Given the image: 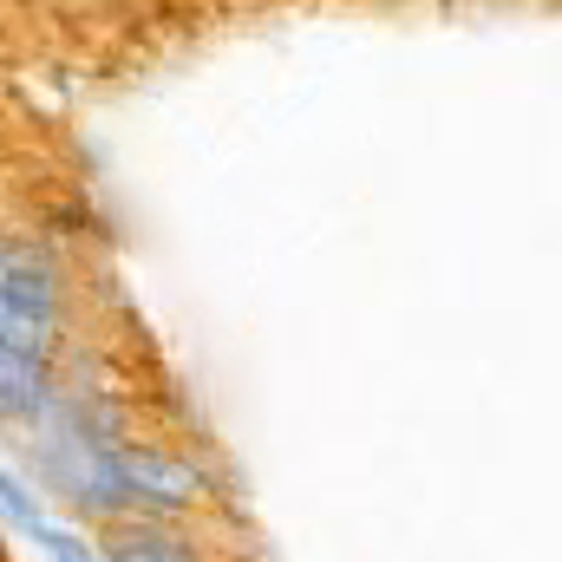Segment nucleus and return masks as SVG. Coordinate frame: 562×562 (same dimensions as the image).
<instances>
[{
    "label": "nucleus",
    "instance_id": "nucleus-1",
    "mask_svg": "<svg viewBox=\"0 0 562 562\" xmlns=\"http://www.w3.org/2000/svg\"><path fill=\"white\" fill-rule=\"evenodd\" d=\"M33 438V451H40V477H46V491H59L72 510H86V517H125L132 510V491H125V477H119V438H99L86 413H72V406H46L40 419L26 425Z\"/></svg>",
    "mask_w": 562,
    "mask_h": 562
},
{
    "label": "nucleus",
    "instance_id": "nucleus-2",
    "mask_svg": "<svg viewBox=\"0 0 562 562\" xmlns=\"http://www.w3.org/2000/svg\"><path fill=\"white\" fill-rule=\"evenodd\" d=\"M119 477L132 491V510H144V517H183L210 497V471L183 451H164V445H125L119 438Z\"/></svg>",
    "mask_w": 562,
    "mask_h": 562
},
{
    "label": "nucleus",
    "instance_id": "nucleus-3",
    "mask_svg": "<svg viewBox=\"0 0 562 562\" xmlns=\"http://www.w3.org/2000/svg\"><path fill=\"white\" fill-rule=\"evenodd\" d=\"M53 406V373L0 347V425H33Z\"/></svg>",
    "mask_w": 562,
    "mask_h": 562
},
{
    "label": "nucleus",
    "instance_id": "nucleus-4",
    "mask_svg": "<svg viewBox=\"0 0 562 562\" xmlns=\"http://www.w3.org/2000/svg\"><path fill=\"white\" fill-rule=\"evenodd\" d=\"M105 562H196V557H190L177 537H164V530L138 524V530H125V537L105 543Z\"/></svg>",
    "mask_w": 562,
    "mask_h": 562
},
{
    "label": "nucleus",
    "instance_id": "nucleus-5",
    "mask_svg": "<svg viewBox=\"0 0 562 562\" xmlns=\"http://www.w3.org/2000/svg\"><path fill=\"white\" fill-rule=\"evenodd\" d=\"M0 524H7V530H20V537H40V524H46V510H40L33 484H26V477H13L7 464H0Z\"/></svg>",
    "mask_w": 562,
    "mask_h": 562
},
{
    "label": "nucleus",
    "instance_id": "nucleus-6",
    "mask_svg": "<svg viewBox=\"0 0 562 562\" xmlns=\"http://www.w3.org/2000/svg\"><path fill=\"white\" fill-rule=\"evenodd\" d=\"M33 543H40L53 562H105L99 543H86L79 530H59V524H40V537H33Z\"/></svg>",
    "mask_w": 562,
    "mask_h": 562
}]
</instances>
